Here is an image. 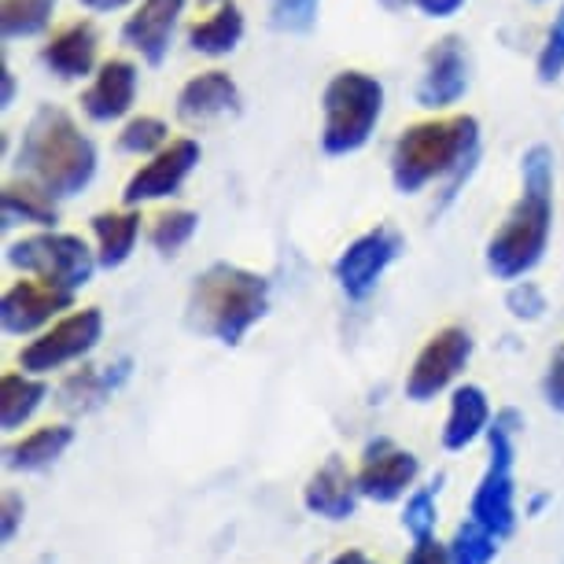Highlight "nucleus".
I'll return each instance as SVG.
<instances>
[{"label": "nucleus", "mask_w": 564, "mask_h": 564, "mask_svg": "<svg viewBox=\"0 0 564 564\" xmlns=\"http://www.w3.org/2000/svg\"><path fill=\"white\" fill-rule=\"evenodd\" d=\"M480 122L473 115H435L413 122L391 148V181L402 196H417L443 181V204H451L462 181L476 170Z\"/></svg>", "instance_id": "obj_1"}, {"label": "nucleus", "mask_w": 564, "mask_h": 564, "mask_svg": "<svg viewBox=\"0 0 564 564\" xmlns=\"http://www.w3.org/2000/svg\"><path fill=\"white\" fill-rule=\"evenodd\" d=\"M553 229V152L531 144L520 159V196L487 243V270L498 281H524L546 254Z\"/></svg>", "instance_id": "obj_2"}, {"label": "nucleus", "mask_w": 564, "mask_h": 564, "mask_svg": "<svg viewBox=\"0 0 564 564\" xmlns=\"http://www.w3.org/2000/svg\"><path fill=\"white\" fill-rule=\"evenodd\" d=\"M97 163L100 155L97 144L89 141V133H82V126L63 108H52V104L37 108L34 119L26 122L23 137H19V174L34 177L56 199L85 193L93 185V177H97Z\"/></svg>", "instance_id": "obj_3"}, {"label": "nucleus", "mask_w": 564, "mask_h": 564, "mask_svg": "<svg viewBox=\"0 0 564 564\" xmlns=\"http://www.w3.org/2000/svg\"><path fill=\"white\" fill-rule=\"evenodd\" d=\"M270 311V281L232 262H215L196 276L188 292L185 322L193 333L210 336L226 347L243 344V336Z\"/></svg>", "instance_id": "obj_4"}, {"label": "nucleus", "mask_w": 564, "mask_h": 564, "mask_svg": "<svg viewBox=\"0 0 564 564\" xmlns=\"http://www.w3.org/2000/svg\"><path fill=\"white\" fill-rule=\"evenodd\" d=\"M384 115V85L366 70H339L322 97V148L325 155H350L369 144Z\"/></svg>", "instance_id": "obj_5"}, {"label": "nucleus", "mask_w": 564, "mask_h": 564, "mask_svg": "<svg viewBox=\"0 0 564 564\" xmlns=\"http://www.w3.org/2000/svg\"><path fill=\"white\" fill-rule=\"evenodd\" d=\"M524 429L520 410L506 406L495 413L491 429H487V446H491V465H487L484 480L476 484L468 517L498 539H509L517 531V491H513V462H517V432Z\"/></svg>", "instance_id": "obj_6"}, {"label": "nucleus", "mask_w": 564, "mask_h": 564, "mask_svg": "<svg viewBox=\"0 0 564 564\" xmlns=\"http://www.w3.org/2000/svg\"><path fill=\"white\" fill-rule=\"evenodd\" d=\"M4 262L19 273L37 276V281H48L67 292L85 289L100 265L97 251L89 243L74 237V232H59V229H41L23 240H12L4 251Z\"/></svg>", "instance_id": "obj_7"}, {"label": "nucleus", "mask_w": 564, "mask_h": 564, "mask_svg": "<svg viewBox=\"0 0 564 564\" xmlns=\"http://www.w3.org/2000/svg\"><path fill=\"white\" fill-rule=\"evenodd\" d=\"M104 339V314L100 306H82V311L63 314L59 322H52L45 333L19 350V369L34 372V377H48L70 361L89 358Z\"/></svg>", "instance_id": "obj_8"}, {"label": "nucleus", "mask_w": 564, "mask_h": 564, "mask_svg": "<svg viewBox=\"0 0 564 564\" xmlns=\"http://www.w3.org/2000/svg\"><path fill=\"white\" fill-rule=\"evenodd\" d=\"M402 251H406V240L391 226H377V229L361 232V237L350 240L347 248L339 251V259L333 262V276L339 284V292L355 303L369 300L372 289L380 284V276L388 273V265L395 262Z\"/></svg>", "instance_id": "obj_9"}, {"label": "nucleus", "mask_w": 564, "mask_h": 564, "mask_svg": "<svg viewBox=\"0 0 564 564\" xmlns=\"http://www.w3.org/2000/svg\"><path fill=\"white\" fill-rule=\"evenodd\" d=\"M473 350H476V339L468 328L462 325L440 328V333L421 347V355L413 358V369L406 377V399L432 402L435 395H443V391L465 372Z\"/></svg>", "instance_id": "obj_10"}, {"label": "nucleus", "mask_w": 564, "mask_h": 564, "mask_svg": "<svg viewBox=\"0 0 564 564\" xmlns=\"http://www.w3.org/2000/svg\"><path fill=\"white\" fill-rule=\"evenodd\" d=\"M199 155H204L199 141H193V137H174L163 152H155L130 181H126L122 207H141V204H155V199L177 196L188 174L199 166Z\"/></svg>", "instance_id": "obj_11"}, {"label": "nucleus", "mask_w": 564, "mask_h": 564, "mask_svg": "<svg viewBox=\"0 0 564 564\" xmlns=\"http://www.w3.org/2000/svg\"><path fill=\"white\" fill-rule=\"evenodd\" d=\"M358 491L369 502H399L406 495V487H413V480L421 476V462L417 454L399 446L388 435H377V440L366 443L361 451V465H358Z\"/></svg>", "instance_id": "obj_12"}, {"label": "nucleus", "mask_w": 564, "mask_h": 564, "mask_svg": "<svg viewBox=\"0 0 564 564\" xmlns=\"http://www.w3.org/2000/svg\"><path fill=\"white\" fill-rule=\"evenodd\" d=\"M63 311H74V292L23 273V281L8 284L4 300H0V325L8 336H34L59 322Z\"/></svg>", "instance_id": "obj_13"}, {"label": "nucleus", "mask_w": 564, "mask_h": 564, "mask_svg": "<svg viewBox=\"0 0 564 564\" xmlns=\"http://www.w3.org/2000/svg\"><path fill=\"white\" fill-rule=\"evenodd\" d=\"M468 48L457 34L440 37L424 56L417 82V104L424 111H446L468 93Z\"/></svg>", "instance_id": "obj_14"}, {"label": "nucleus", "mask_w": 564, "mask_h": 564, "mask_svg": "<svg viewBox=\"0 0 564 564\" xmlns=\"http://www.w3.org/2000/svg\"><path fill=\"white\" fill-rule=\"evenodd\" d=\"M185 8L188 0H141L133 8V15L122 23L126 48H133L148 67H163Z\"/></svg>", "instance_id": "obj_15"}, {"label": "nucleus", "mask_w": 564, "mask_h": 564, "mask_svg": "<svg viewBox=\"0 0 564 564\" xmlns=\"http://www.w3.org/2000/svg\"><path fill=\"white\" fill-rule=\"evenodd\" d=\"M41 67L56 74L59 82H82L100 67V34L89 19H74V23L59 26L37 52Z\"/></svg>", "instance_id": "obj_16"}, {"label": "nucleus", "mask_w": 564, "mask_h": 564, "mask_svg": "<svg viewBox=\"0 0 564 564\" xmlns=\"http://www.w3.org/2000/svg\"><path fill=\"white\" fill-rule=\"evenodd\" d=\"M137 82H141V70L137 63L115 56L104 59L97 74H93V85L82 93V111L89 115L93 122H119L133 111L137 100Z\"/></svg>", "instance_id": "obj_17"}, {"label": "nucleus", "mask_w": 564, "mask_h": 564, "mask_svg": "<svg viewBox=\"0 0 564 564\" xmlns=\"http://www.w3.org/2000/svg\"><path fill=\"white\" fill-rule=\"evenodd\" d=\"M133 372L130 358H115L108 366H85L59 384V406L67 413H93L119 391Z\"/></svg>", "instance_id": "obj_18"}, {"label": "nucleus", "mask_w": 564, "mask_h": 564, "mask_svg": "<svg viewBox=\"0 0 564 564\" xmlns=\"http://www.w3.org/2000/svg\"><path fill=\"white\" fill-rule=\"evenodd\" d=\"M358 498H361L358 476H350L339 457H328V462L317 468L303 487V506L311 509L314 517H325V520L355 517Z\"/></svg>", "instance_id": "obj_19"}, {"label": "nucleus", "mask_w": 564, "mask_h": 564, "mask_svg": "<svg viewBox=\"0 0 564 564\" xmlns=\"http://www.w3.org/2000/svg\"><path fill=\"white\" fill-rule=\"evenodd\" d=\"M240 111V89L226 70H204L188 78L177 93V115L185 122H210Z\"/></svg>", "instance_id": "obj_20"}, {"label": "nucleus", "mask_w": 564, "mask_h": 564, "mask_svg": "<svg viewBox=\"0 0 564 564\" xmlns=\"http://www.w3.org/2000/svg\"><path fill=\"white\" fill-rule=\"evenodd\" d=\"M0 215H4V229H15V226L56 229L59 226L56 196L26 174L4 185V193H0Z\"/></svg>", "instance_id": "obj_21"}, {"label": "nucleus", "mask_w": 564, "mask_h": 564, "mask_svg": "<svg viewBox=\"0 0 564 564\" xmlns=\"http://www.w3.org/2000/svg\"><path fill=\"white\" fill-rule=\"evenodd\" d=\"M491 429V399L480 384H462L454 388L451 395V413H446L443 424V446L446 451H465L473 446L480 435H487Z\"/></svg>", "instance_id": "obj_22"}, {"label": "nucleus", "mask_w": 564, "mask_h": 564, "mask_svg": "<svg viewBox=\"0 0 564 564\" xmlns=\"http://www.w3.org/2000/svg\"><path fill=\"white\" fill-rule=\"evenodd\" d=\"M70 443H74L70 424H45V429L4 446V468L8 473H41V468L56 465L67 454Z\"/></svg>", "instance_id": "obj_23"}, {"label": "nucleus", "mask_w": 564, "mask_h": 564, "mask_svg": "<svg viewBox=\"0 0 564 564\" xmlns=\"http://www.w3.org/2000/svg\"><path fill=\"white\" fill-rule=\"evenodd\" d=\"M240 41H243V12L232 4V0H221L207 19H199V23L188 26V48L207 59L232 56Z\"/></svg>", "instance_id": "obj_24"}, {"label": "nucleus", "mask_w": 564, "mask_h": 564, "mask_svg": "<svg viewBox=\"0 0 564 564\" xmlns=\"http://www.w3.org/2000/svg\"><path fill=\"white\" fill-rule=\"evenodd\" d=\"M93 237H97V262L104 270H119L141 237V210H100V215H93Z\"/></svg>", "instance_id": "obj_25"}, {"label": "nucleus", "mask_w": 564, "mask_h": 564, "mask_svg": "<svg viewBox=\"0 0 564 564\" xmlns=\"http://www.w3.org/2000/svg\"><path fill=\"white\" fill-rule=\"evenodd\" d=\"M48 399V384L34 372H4L0 380V429L4 432H19L23 424L34 417V413L45 406Z\"/></svg>", "instance_id": "obj_26"}, {"label": "nucleus", "mask_w": 564, "mask_h": 564, "mask_svg": "<svg viewBox=\"0 0 564 564\" xmlns=\"http://www.w3.org/2000/svg\"><path fill=\"white\" fill-rule=\"evenodd\" d=\"M56 0H4L0 4V34L4 41L37 37L52 26Z\"/></svg>", "instance_id": "obj_27"}, {"label": "nucleus", "mask_w": 564, "mask_h": 564, "mask_svg": "<svg viewBox=\"0 0 564 564\" xmlns=\"http://www.w3.org/2000/svg\"><path fill=\"white\" fill-rule=\"evenodd\" d=\"M196 229H199V215H196V210L170 207V210H163V215L152 218L148 240H152V248L163 254V259H170V254H177L188 240L196 237Z\"/></svg>", "instance_id": "obj_28"}, {"label": "nucleus", "mask_w": 564, "mask_h": 564, "mask_svg": "<svg viewBox=\"0 0 564 564\" xmlns=\"http://www.w3.org/2000/svg\"><path fill=\"white\" fill-rule=\"evenodd\" d=\"M166 144H170V126L163 119H155V115H133L119 133V152L137 159H152Z\"/></svg>", "instance_id": "obj_29"}, {"label": "nucleus", "mask_w": 564, "mask_h": 564, "mask_svg": "<svg viewBox=\"0 0 564 564\" xmlns=\"http://www.w3.org/2000/svg\"><path fill=\"white\" fill-rule=\"evenodd\" d=\"M446 550H451V564H491L498 557V535L476 520H465V524H457Z\"/></svg>", "instance_id": "obj_30"}, {"label": "nucleus", "mask_w": 564, "mask_h": 564, "mask_svg": "<svg viewBox=\"0 0 564 564\" xmlns=\"http://www.w3.org/2000/svg\"><path fill=\"white\" fill-rule=\"evenodd\" d=\"M322 0H270V26L281 34H311Z\"/></svg>", "instance_id": "obj_31"}, {"label": "nucleus", "mask_w": 564, "mask_h": 564, "mask_svg": "<svg viewBox=\"0 0 564 564\" xmlns=\"http://www.w3.org/2000/svg\"><path fill=\"white\" fill-rule=\"evenodd\" d=\"M435 487H421V491L410 495L406 509H402V528L410 531L413 542L417 539H432L435 524H440V509H435Z\"/></svg>", "instance_id": "obj_32"}, {"label": "nucleus", "mask_w": 564, "mask_h": 564, "mask_svg": "<svg viewBox=\"0 0 564 564\" xmlns=\"http://www.w3.org/2000/svg\"><path fill=\"white\" fill-rule=\"evenodd\" d=\"M535 70H539L542 82H557L564 74V4H561V12L553 15V23L546 30V41H542V48H539Z\"/></svg>", "instance_id": "obj_33"}, {"label": "nucleus", "mask_w": 564, "mask_h": 564, "mask_svg": "<svg viewBox=\"0 0 564 564\" xmlns=\"http://www.w3.org/2000/svg\"><path fill=\"white\" fill-rule=\"evenodd\" d=\"M506 311L517 322H539L546 314V295H542L535 281H513V289L506 292Z\"/></svg>", "instance_id": "obj_34"}, {"label": "nucleus", "mask_w": 564, "mask_h": 564, "mask_svg": "<svg viewBox=\"0 0 564 564\" xmlns=\"http://www.w3.org/2000/svg\"><path fill=\"white\" fill-rule=\"evenodd\" d=\"M542 399L553 413L564 417V344L550 355V366H546V377H542Z\"/></svg>", "instance_id": "obj_35"}, {"label": "nucleus", "mask_w": 564, "mask_h": 564, "mask_svg": "<svg viewBox=\"0 0 564 564\" xmlns=\"http://www.w3.org/2000/svg\"><path fill=\"white\" fill-rule=\"evenodd\" d=\"M384 8H417L429 19H451L465 8V0H380Z\"/></svg>", "instance_id": "obj_36"}, {"label": "nucleus", "mask_w": 564, "mask_h": 564, "mask_svg": "<svg viewBox=\"0 0 564 564\" xmlns=\"http://www.w3.org/2000/svg\"><path fill=\"white\" fill-rule=\"evenodd\" d=\"M406 564H451V550H446L443 542H435V535L432 539H417V542H413Z\"/></svg>", "instance_id": "obj_37"}, {"label": "nucleus", "mask_w": 564, "mask_h": 564, "mask_svg": "<svg viewBox=\"0 0 564 564\" xmlns=\"http://www.w3.org/2000/svg\"><path fill=\"white\" fill-rule=\"evenodd\" d=\"M23 513H26L23 498H19L15 491H8V495H4V542H12V539L19 535V524H23Z\"/></svg>", "instance_id": "obj_38"}, {"label": "nucleus", "mask_w": 564, "mask_h": 564, "mask_svg": "<svg viewBox=\"0 0 564 564\" xmlns=\"http://www.w3.org/2000/svg\"><path fill=\"white\" fill-rule=\"evenodd\" d=\"M12 104H15V74H12V67L4 63V67H0V108L8 111Z\"/></svg>", "instance_id": "obj_39"}, {"label": "nucleus", "mask_w": 564, "mask_h": 564, "mask_svg": "<svg viewBox=\"0 0 564 564\" xmlns=\"http://www.w3.org/2000/svg\"><path fill=\"white\" fill-rule=\"evenodd\" d=\"M82 8H89V12H122V8L137 4V0H78Z\"/></svg>", "instance_id": "obj_40"}, {"label": "nucleus", "mask_w": 564, "mask_h": 564, "mask_svg": "<svg viewBox=\"0 0 564 564\" xmlns=\"http://www.w3.org/2000/svg\"><path fill=\"white\" fill-rule=\"evenodd\" d=\"M328 564H377V561H369L361 550H344V553H336V557L328 561Z\"/></svg>", "instance_id": "obj_41"}, {"label": "nucleus", "mask_w": 564, "mask_h": 564, "mask_svg": "<svg viewBox=\"0 0 564 564\" xmlns=\"http://www.w3.org/2000/svg\"><path fill=\"white\" fill-rule=\"evenodd\" d=\"M546 506H550V495H531V502H528V517H539Z\"/></svg>", "instance_id": "obj_42"}, {"label": "nucleus", "mask_w": 564, "mask_h": 564, "mask_svg": "<svg viewBox=\"0 0 564 564\" xmlns=\"http://www.w3.org/2000/svg\"><path fill=\"white\" fill-rule=\"evenodd\" d=\"M199 4H221V0H199Z\"/></svg>", "instance_id": "obj_43"}]
</instances>
